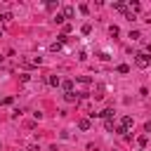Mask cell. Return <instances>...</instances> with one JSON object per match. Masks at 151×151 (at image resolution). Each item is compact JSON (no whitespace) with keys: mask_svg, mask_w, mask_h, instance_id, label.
<instances>
[{"mask_svg":"<svg viewBox=\"0 0 151 151\" xmlns=\"http://www.w3.org/2000/svg\"><path fill=\"white\" fill-rule=\"evenodd\" d=\"M134 61H137L139 68H146V66L151 64V57H149L146 52H139V54H134Z\"/></svg>","mask_w":151,"mask_h":151,"instance_id":"obj_1","label":"cell"},{"mask_svg":"<svg viewBox=\"0 0 151 151\" xmlns=\"http://www.w3.org/2000/svg\"><path fill=\"white\" fill-rule=\"evenodd\" d=\"M73 14H76V9H73L71 5H66V7H64V19H71Z\"/></svg>","mask_w":151,"mask_h":151,"instance_id":"obj_2","label":"cell"},{"mask_svg":"<svg viewBox=\"0 0 151 151\" xmlns=\"http://www.w3.org/2000/svg\"><path fill=\"white\" fill-rule=\"evenodd\" d=\"M64 99H66V101H78V94L71 90V92H64Z\"/></svg>","mask_w":151,"mask_h":151,"instance_id":"obj_3","label":"cell"},{"mask_svg":"<svg viewBox=\"0 0 151 151\" xmlns=\"http://www.w3.org/2000/svg\"><path fill=\"white\" fill-rule=\"evenodd\" d=\"M113 113H116L113 109H104V111H101L99 116H101V118H106V120H111V118H113Z\"/></svg>","mask_w":151,"mask_h":151,"instance_id":"obj_4","label":"cell"},{"mask_svg":"<svg viewBox=\"0 0 151 151\" xmlns=\"http://www.w3.org/2000/svg\"><path fill=\"white\" fill-rule=\"evenodd\" d=\"M120 127H123V130L127 132V130L132 127V118H130V116H125V118H123V125H120Z\"/></svg>","mask_w":151,"mask_h":151,"instance_id":"obj_5","label":"cell"},{"mask_svg":"<svg viewBox=\"0 0 151 151\" xmlns=\"http://www.w3.org/2000/svg\"><path fill=\"white\" fill-rule=\"evenodd\" d=\"M78 127H80V130H90V120H87V118H80V120H78Z\"/></svg>","mask_w":151,"mask_h":151,"instance_id":"obj_6","label":"cell"},{"mask_svg":"<svg viewBox=\"0 0 151 151\" xmlns=\"http://www.w3.org/2000/svg\"><path fill=\"white\" fill-rule=\"evenodd\" d=\"M47 83H50V85H61V80H59L57 76H50V78H47Z\"/></svg>","mask_w":151,"mask_h":151,"instance_id":"obj_7","label":"cell"},{"mask_svg":"<svg viewBox=\"0 0 151 151\" xmlns=\"http://www.w3.org/2000/svg\"><path fill=\"white\" fill-rule=\"evenodd\" d=\"M118 73H130V66H127V64H120V66H118Z\"/></svg>","mask_w":151,"mask_h":151,"instance_id":"obj_8","label":"cell"},{"mask_svg":"<svg viewBox=\"0 0 151 151\" xmlns=\"http://www.w3.org/2000/svg\"><path fill=\"white\" fill-rule=\"evenodd\" d=\"M50 50H52V52H59V50H61V42H52Z\"/></svg>","mask_w":151,"mask_h":151,"instance_id":"obj_9","label":"cell"},{"mask_svg":"<svg viewBox=\"0 0 151 151\" xmlns=\"http://www.w3.org/2000/svg\"><path fill=\"white\" fill-rule=\"evenodd\" d=\"M109 33H111V35H118V33H120V28H118V26H111V28H109Z\"/></svg>","mask_w":151,"mask_h":151,"instance_id":"obj_10","label":"cell"},{"mask_svg":"<svg viewBox=\"0 0 151 151\" xmlns=\"http://www.w3.org/2000/svg\"><path fill=\"white\" fill-rule=\"evenodd\" d=\"M130 38H132V40H139L142 35H139V31H130Z\"/></svg>","mask_w":151,"mask_h":151,"instance_id":"obj_11","label":"cell"},{"mask_svg":"<svg viewBox=\"0 0 151 151\" xmlns=\"http://www.w3.org/2000/svg\"><path fill=\"white\" fill-rule=\"evenodd\" d=\"M80 31H83V33H85V35H87V33H90V31H92V26H90V24H85V26H83V28H80Z\"/></svg>","mask_w":151,"mask_h":151,"instance_id":"obj_12","label":"cell"},{"mask_svg":"<svg viewBox=\"0 0 151 151\" xmlns=\"http://www.w3.org/2000/svg\"><path fill=\"white\" fill-rule=\"evenodd\" d=\"M71 87H73V83H71V80H66V83H64V90H66V92H71Z\"/></svg>","mask_w":151,"mask_h":151,"instance_id":"obj_13","label":"cell"},{"mask_svg":"<svg viewBox=\"0 0 151 151\" xmlns=\"http://www.w3.org/2000/svg\"><path fill=\"white\" fill-rule=\"evenodd\" d=\"M0 35H2V31H0Z\"/></svg>","mask_w":151,"mask_h":151,"instance_id":"obj_14","label":"cell"}]
</instances>
